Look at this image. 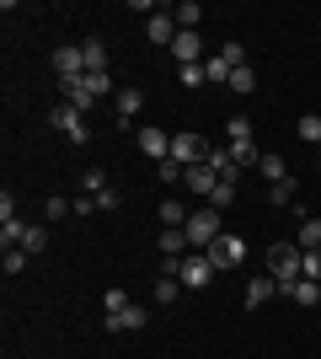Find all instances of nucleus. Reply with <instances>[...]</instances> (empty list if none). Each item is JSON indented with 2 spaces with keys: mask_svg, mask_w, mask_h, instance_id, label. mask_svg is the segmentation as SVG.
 <instances>
[{
  "mask_svg": "<svg viewBox=\"0 0 321 359\" xmlns=\"http://www.w3.org/2000/svg\"><path fill=\"white\" fill-rule=\"evenodd\" d=\"M300 263H306V247L300 241H273L268 247V273L278 279V290H290L300 279Z\"/></svg>",
  "mask_w": 321,
  "mask_h": 359,
  "instance_id": "obj_1",
  "label": "nucleus"
},
{
  "mask_svg": "<svg viewBox=\"0 0 321 359\" xmlns=\"http://www.w3.org/2000/svg\"><path fill=\"white\" fill-rule=\"evenodd\" d=\"M183 231H187V247H204V252H209L214 241L225 236V220H220V210H214V204H204V210H193V215H187V225H183Z\"/></svg>",
  "mask_w": 321,
  "mask_h": 359,
  "instance_id": "obj_2",
  "label": "nucleus"
},
{
  "mask_svg": "<svg viewBox=\"0 0 321 359\" xmlns=\"http://www.w3.org/2000/svg\"><path fill=\"white\" fill-rule=\"evenodd\" d=\"M204 156H209V140L204 135H193V129H183V135H171V161L183 166H204Z\"/></svg>",
  "mask_w": 321,
  "mask_h": 359,
  "instance_id": "obj_3",
  "label": "nucleus"
},
{
  "mask_svg": "<svg viewBox=\"0 0 321 359\" xmlns=\"http://www.w3.org/2000/svg\"><path fill=\"white\" fill-rule=\"evenodd\" d=\"M204 257L214 263V273H225V269H241V263H246V241H241V236H230V231H225V236L214 241V247H209Z\"/></svg>",
  "mask_w": 321,
  "mask_h": 359,
  "instance_id": "obj_4",
  "label": "nucleus"
},
{
  "mask_svg": "<svg viewBox=\"0 0 321 359\" xmlns=\"http://www.w3.org/2000/svg\"><path fill=\"white\" fill-rule=\"evenodd\" d=\"M54 129H59L64 140H76V145H86L92 140V129H86V113L70 102H54Z\"/></svg>",
  "mask_w": 321,
  "mask_h": 359,
  "instance_id": "obj_5",
  "label": "nucleus"
},
{
  "mask_svg": "<svg viewBox=\"0 0 321 359\" xmlns=\"http://www.w3.org/2000/svg\"><path fill=\"white\" fill-rule=\"evenodd\" d=\"M54 75H59V86L86 75V54H80V43H59V48H54Z\"/></svg>",
  "mask_w": 321,
  "mask_h": 359,
  "instance_id": "obj_6",
  "label": "nucleus"
},
{
  "mask_svg": "<svg viewBox=\"0 0 321 359\" xmlns=\"http://www.w3.org/2000/svg\"><path fill=\"white\" fill-rule=\"evenodd\" d=\"M209 279H214V263L204 252H187L183 257V290H209Z\"/></svg>",
  "mask_w": 321,
  "mask_h": 359,
  "instance_id": "obj_7",
  "label": "nucleus"
},
{
  "mask_svg": "<svg viewBox=\"0 0 321 359\" xmlns=\"http://www.w3.org/2000/svg\"><path fill=\"white\" fill-rule=\"evenodd\" d=\"M139 156H150V161L161 166L171 156V135H166V129H155V123H145V129H139Z\"/></svg>",
  "mask_w": 321,
  "mask_h": 359,
  "instance_id": "obj_8",
  "label": "nucleus"
},
{
  "mask_svg": "<svg viewBox=\"0 0 321 359\" xmlns=\"http://www.w3.org/2000/svg\"><path fill=\"white\" fill-rule=\"evenodd\" d=\"M171 60H177V65H204V38H199V32H177Z\"/></svg>",
  "mask_w": 321,
  "mask_h": 359,
  "instance_id": "obj_9",
  "label": "nucleus"
},
{
  "mask_svg": "<svg viewBox=\"0 0 321 359\" xmlns=\"http://www.w3.org/2000/svg\"><path fill=\"white\" fill-rule=\"evenodd\" d=\"M139 102H145V91H139V86H118V97H113V113H118V123H123V129L134 123Z\"/></svg>",
  "mask_w": 321,
  "mask_h": 359,
  "instance_id": "obj_10",
  "label": "nucleus"
},
{
  "mask_svg": "<svg viewBox=\"0 0 321 359\" xmlns=\"http://www.w3.org/2000/svg\"><path fill=\"white\" fill-rule=\"evenodd\" d=\"M278 295H290L294 306H306V311H316V306H321V285H316V279H294V285L278 290Z\"/></svg>",
  "mask_w": 321,
  "mask_h": 359,
  "instance_id": "obj_11",
  "label": "nucleus"
},
{
  "mask_svg": "<svg viewBox=\"0 0 321 359\" xmlns=\"http://www.w3.org/2000/svg\"><path fill=\"white\" fill-rule=\"evenodd\" d=\"M183 188H187V194H204V198H209L214 188H220V177H214L209 166H187V172H183Z\"/></svg>",
  "mask_w": 321,
  "mask_h": 359,
  "instance_id": "obj_12",
  "label": "nucleus"
},
{
  "mask_svg": "<svg viewBox=\"0 0 321 359\" xmlns=\"http://www.w3.org/2000/svg\"><path fill=\"white\" fill-rule=\"evenodd\" d=\"M268 295H278V279L273 273H252V279H246V306H262Z\"/></svg>",
  "mask_w": 321,
  "mask_h": 359,
  "instance_id": "obj_13",
  "label": "nucleus"
},
{
  "mask_svg": "<svg viewBox=\"0 0 321 359\" xmlns=\"http://www.w3.org/2000/svg\"><path fill=\"white\" fill-rule=\"evenodd\" d=\"M145 32H150V43H177V16H171V11H161V16H150V27H145Z\"/></svg>",
  "mask_w": 321,
  "mask_h": 359,
  "instance_id": "obj_14",
  "label": "nucleus"
},
{
  "mask_svg": "<svg viewBox=\"0 0 321 359\" xmlns=\"http://www.w3.org/2000/svg\"><path fill=\"white\" fill-rule=\"evenodd\" d=\"M145 322H150V316L139 311V306H123V311L107 316V327H113V332H134V327H145Z\"/></svg>",
  "mask_w": 321,
  "mask_h": 359,
  "instance_id": "obj_15",
  "label": "nucleus"
},
{
  "mask_svg": "<svg viewBox=\"0 0 321 359\" xmlns=\"http://www.w3.org/2000/svg\"><path fill=\"white\" fill-rule=\"evenodd\" d=\"M161 257H187V231H183V225L161 231Z\"/></svg>",
  "mask_w": 321,
  "mask_h": 359,
  "instance_id": "obj_16",
  "label": "nucleus"
},
{
  "mask_svg": "<svg viewBox=\"0 0 321 359\" xmlns=\"http://www.w3.org/2000/svg\"><path fill=\"white\" fill-rule=\"evenodd\" d=\"M294 188H300V182H294V177H284V182H268V204H273V210H284V204H294Z\"/></svg>",
  "mask_w": 321,
  "mask_h": 359,
  "instance_id": "obj_17",
  "label": "nucleus"
},
{
  "mask_svg": "<svg viewBox=\"0 0 321 359\" xmlns=\"http://www.w3.org/2000/svg\"><path fill=\"white\" fill-rule=\"evenodd\" d=\"M225 135H230V145H225V150H246V145H252V118H230Z\"/></svg>",
  "mask_w": 321,
  "mask_h": 359,
  "instance_id": "obj_18",
  "label": "nucleus"
},
{
  "mask_svg": "<svg viewBox=\"0 0 321 359\" xmlns=\"http://www.w3.org/2000/svg\"><path fill=\"white\" fill-rule=\"evenodd\" d=\"M257 172H262L268 182H284V177H290V166H284V156H273V150H268V156L257 161Z\"/></svg>",
  "mask_w": 321,
  "mask_h": 359,
  "instance_id": "obj_19",
  "label": "nucleus"
},
{
  "mask_svg": "<svg viewBox=\"0 0 321 359\" xmlns=\"http://www.w3.org/2000/svg\"><path fill=\"white\" fill-rule=\"evenodd\" d=\"M43 247H48V225H27V236H22V252L38 257Z\"/></svg>",
  "mask_w": 321,
  "mask_h": 359,
  "instance_id": "obj_20",
  "label": "nucleus"
},
{
  "mask_svg": "<svg viewBox=\"0 0 321 359\" xmlns=\"http://www.w3.org/2000/svg\"><path fill=\"white\" fill-rule=\"evenodd\" d=\"M80 54H86V70H107V48H102V38H86V43H80Z\"/></svg>",
  "mask_w": 321,
  "mask_h": 359,
  "instance_id": "obj_21",
  "label": "nucleus"
},
{
  "mask_svg": "<svg viewBox=\"0 0 321 359\" xmlns=\"http://www.w3.org/2000/svg\"><path fill=\"white\" fill-rule=\"evenodd\" d=\"M187 215L193 210H183V198H166V204H161V225H166V231L171 225H187Z\"/></svg>",
  "mask_w": 321,
  "mask_h": 359,
  "instance_id": "obj_22",
  "label": "nucleus"
},
{
  "mask_svg": "<svg viewBox=\"0 0 321 359\" xmlns=\"http://www.w3.org/2000/svg\"><path fill=\"white\" fill-rule=\"evenodd\" d=\"M22 236H27V220H6V225H0V247H6V252L22 247Z\"/></svg>",
  "mask_w": 321,
  "mask_h": 359,
  "instance_id": "obj_23",
  "label": "nucleus"
},
{
  "mask_svg": "<svg viewBox=\"0 0 321 359\" xmlns=\"http://www.w3.org/2000/svg\"><path fill=\"white\" fill-rule=\"evenodd\" d=\"M300 247H306V252H311V247H321V220H316V215L300 220Z\"/></svg>",
  "mask_w": 321,
  "mask_h": 359,
  "instance_id": "obj_24",
  "label": "nucleus"
},
{
  "mask_svg": "<svg viewBox=\"0 0 321 359\" xmlns=\"http://www.w3.org/2000/svg\"><path fill=\"white\" fill-rule=\"evenodd\" d=\"M177 81H183L187 91H199L204 81H209V75H204V65H177Z\"/></svg>",
  "mask_w": 321,
  "mask_h": 359,
  "instance_id": "obj_25",
  "label": "nucleus"
},
{
  "mask_svg": "<svg viewBox=\"0 0 321 359\" xmlns=\"http://www.w3.org/2000/svg\"><path fill=\"white\" fill-rule=\"evenodd\" d=\"M300 140H306V145H321V113H306V118H300Z\"/></svg>",
  "mask_w": 321,
  "mask_h": 359,
  "instance_id": "obj_26",
  "label": "nucleus"
},
{
  "mask_svg": "<svg viewBox=\"0 0 321 359\" xmlns=\"http://www.w3.org/2000/svg\"><path fill=\"white\" fill-rule=\"evenodd\" d=\"M230 91H241V97H246V91H257V75H252V65H241V70L230 75Z\"/></svg>",
  "mask_w": 321,
  "mask_h": 359,
  "instance_id": "obj_27",
  "label": "nucleus"
},
{
  "mask_svg": "<svg viewBox=\"0 0 321 359\" xmlns=\"http://www.w3.org/2000/svg\"><path fill=\"white\" fill-rule=\"evenodd\" d=\"M123 306H134V300H129V290H118V285H113V290L102 295V311L113 316V311H123Z\"/></svg>",
  "mask_w": 321,
  "mask_h": 359,
  "instance_id": "obj_28",
  "label": "nucleus"
},
{
  "mask_svg": "<svg viewBox=\"0 0 321 359\" xmlns=\"http://www.w3.org/2000/svg\"><path fill=\"white\" fill-rule=\"evenodd\" d=\"M300 279H316V285H321V247H311V252H306V263H300Z\"/></svg>",
  "mask_w": 321,
  "mask_h": 359,
  "instance_id": "obj_29",
  "label": "nucleus"
},
{
  "mask_svg": "<svg viewBox=\"0 0 321 359\" xmlns=\"http://www.w3.org/2000/svg\"><path fill=\"white\" fill-rule=\"evenodd\" d=\"M209 204L214 210H230V204H236V182H220V188L209 194Z\"/></svg>",
  "mask_w": 321,
  "mask_h": 359,
  "instance_id": "obj_30",
  "label": "nucleus"
},
{
  "mask_svg": "<svg viewBox=\"0 0 321 359\" xmlns=\"http://www.w3.org/2000/svg\"><path fill=\"white\" fill-rule=\"evenodd\" d=\"M177 285H183V279H155V306H171V300H177Z\"/></svg>",
  "mask_w": 321,
  "mask_h": 359,
  "instance_id": "obj_31",
  "label": "nucleus"
},
{
  "mask_svg": "<svg viewBox=\"0 0 321 359\" xmlns=\"http://www.w3.org/2000/svg\"><path fill=\"white\" fill-rule=\"evenodd\" d=\"M204 75H209V81H230L236 70H230V65L220 60V54H214V60H204Z\"/></svg>",
  "mask_w": 321,
  "mask_h": 359,
  "instance_id": "obj_32",
  "label": "nucleus"
},
{
  "mask_svg": "<svg viewBox=\"0 0 321 359\" xmlns=\"http://www.w3.org/2000/svg\"><path fill=\"white\" fill-rule=\"evenodd\" d=\"M118 204H123L118 188H102V194H97V210H118Z\"/></svg>",
  "mask_w": 321,
  "mask_h": 359,
  "instance_id": "obj_33",
  "label": "nucleus"
},
{
  "mask_svg": "<svg viewBox=\"0 0 321 359\" xmlns=\"http://www.w3.org/2000/svg\"><path fill=\"white\" fill-rule=\"evenodd\" d=\"M27 269V252H22V247H11V252H6V273H22Z\"/></svg>",
  "mask_w": 321,
  "mask_h": 359,
  "instance_id": "obj_34",
  "label": "nucleus"
},
{
  "mask_svg": "<svg viewBox=\"0 0 321 359\" xmlns=\"http://www.w3.org/2000/svg\"><path fill=\"white\" fill-rule=\"evenodd\" d=\"M80 188H86V194H102V188H107V177H102V172H86V177H80Z\"/></svg>",
  "mask_w": 321,
  "mask_h": 359,
  "instance_id": "obj_35",
  "label": "nucleus"
},
{
  "mask_svg": "<svg viewBox=\"0 0 321 359\" xmlns=\"http://www.w3.org/2000/svg\"><path fill=\"white\" fill-rule=\"evenodd\" d=\"M6 220H16V198H11V188L0 194V225H6Z\"/></svg>",
  "mask_w": 321,
  "mask_h": 359,
  "instance_id": "obj_36",
  "label": "nucleus"
},
{
  "mask_svg": "<svg viewBox=\"0 0 321 359\" xmlns=\"http://www.w3.org/2000/svg\"><path fill=\"white\" fill-rule=\"evenodd\" d=\"M155 172H161V182H177V177H183V166L171 161V156H166V161H161V166H155Z\"/></svg>",
  "mask_w": 321,
  "mask_h": 359,
  "instance_id": "obj_37",
  "label": "nucleus"
},
{
  "mask_svg": "<svg viewBox=\"0 0 321 359\" xmlns=\"http://www.w3.org/2000/svg\"><path fill=\"white\" fill-rule=\"evenodd\" d=\"M316 177H321V161H316Z\"/></svg>",
  "mask_w": 321,
  "mask_h": 359,
  "instance_id": "obj_38",
  "label": "nucleus"
}]
</instances>
